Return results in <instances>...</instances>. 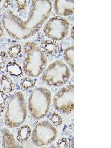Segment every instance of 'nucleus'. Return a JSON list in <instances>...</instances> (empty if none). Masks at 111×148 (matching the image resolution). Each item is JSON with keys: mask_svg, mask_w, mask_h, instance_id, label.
<instances>
[{"mask_svg": "<svg viewBox=\"0 0 111 148\" xmlns=\"http://www.w3.org/2000/svg\"><path fill=\"white\" fill-rule=\"evenodd\" d=\"M2 145H3V147H18L14 136L7 129H3Z\"/></svg>", "mask_w": 111, "mask_h": 148, "instance_id": "nucleus-14", "label": "nucleus"}, {"mask_svg": "<svg viewBox=\"0 0 111 148\" xmlns=\"http://www.w3.org/2000/svg\"><path fill=\"white\" fill-rule=\"evenodd\" d=\"M51 93L45 88H37L30 93L28 109L33 118L41 119L45 117L51 106Z\"/></svg>", "mask_w": 111, "mask_h": 148, "instance_id": "nucleus-4", "label": "nucleus"}, {"mask_svg": "<svg viewBox=\"0 0 111 148\" xmlns=\"http://www.w3.org/2000/svg\"><path fill=\"white\" fill-rule=\"evenodd\" d=\"M0 142H1V138H0Z\"/></svg>", "mask_w": 111, "mask_h": 148, "instance_id": "nucleus-25", "label": "nucleus"}, {"mask_svg": "<svg viewBox=\"0 0 111 148\" xmlns=\"http://www.w3.org/2000/svg\"><path fill=\"white\" fill-rule=\"evenodd\" d=\"M58 147L60 148H64V147H69V142L67 141V138H62L59 139L56 143Z\"/></svg>", "mask_w": 111, "mask_h": 148, "instance_id": "nucleus-22", "label": "nucleus"}, {"mask_svg": "<svg viewBox=\"0 0 111 148\" xmlns=\"http://www.w3.org/2000/svg\"><path fill=\"white\" fill-rule=\"evenodd\" d=\"M27 117L25 102L23 94L16 92L10 97L5 114V122L10 127L20 126Z\"/></svg>", "mask_w": 111, "mask_h": 148, "instance_id": "nucleus-3", "label": "nucleus"}, {"mask_svg": "<svg viewBox=\"0 0 111 148\" xmlns=\"http://www.w3.org/2000/svg\"><path fill=\"white\" fill-rule=\"evenodd\" d=\"M50 120L53 124V125H56V126H59V125L62 124V117L59 114L56 113H52L51 115Z\"/></svg>", "mask_w": 111, "mask_h": 148, "instance_id": "nucleus-19", "label": "nucleus"}, {"mask_svg": "<svg viewBox=\"0 0 111 148\" xmlns=\"http://www.w3.org/2000/svg\"><path fill=\"white\" fill-rule=\"evenodd\" d=\"M31 135V128L28 125H24L19 127L17 132L16 139L18 142L24 143L27 141Z\"/></svg>", "mask_w": 111, "mask_h": 148, "instance_id": "nucleus-12", "label": "nucleus"}, {"mask_svg": "<svg viewBox=\"0 0 111 148\" xmlns=\"http://www.w3.org/2000/svg\"><path fill=\"white\" fill-rule=\"evenodd\" d=\"M70 76L71 73L67 64L62 60H58L43 72L42 80L49 86L59 87L68 81Z\"/></svg>", "mask_w": 111, "mask_h": 148, "instance_id": "nucleus-5", "label": "nucleus"}, {"mask_svg": "<svg viewBox=\"0 0 111 148\" xmlns=\"http://www.w3.org/2000/svg\"><path fill=\"white\" fill-rule=\"evenodd\" d=\"M8 96L6 93L0 90V113H2L6 107Z\"/></svg>", "mask_w": 111, "mask_h": 148, "instance_id": "nucleus-18", "label": "nucleus"}, {"mask_svg": "<svg viewBox=\"0 0 111 148\" xmlns=\"http://www.w3.org/2000/svg\"><path fill=\"white\" fill-rule=\"evenodd\" d=\"M22 52V47L20 45L14 44L8 48V55L10 58H16Z\"/></svg>", "mask_w": 111, "mask_h": 148, "instance_id": "nucleus-17", "label": "nucleus"}, {"mask_svg": "<svg viewBox=\"0 0 111 148\" xmlns=\"http://www.w3.org/2000/svg\"><path fill=\"white\" fill-rule=\"evenodd\" d=\"M56 14L63 16H68L73 14L74 1L73 0H56L54 2Z\"/></svg>", "mask_w": 111, "mask_h": 148, "instance_id": "nucleus-9", "label": "nucleus"}, {"mask_svg": "<svg viewBox=\"0 0 111 148\" xmlns=\"http://www.w3.org/2000/svg\"><path fill=\"white\" fill-rule=\"evenodd\" d=\"M53 106L61 113L69 114L74 108V87L70 84L62 88L53 98Z\"/></svg>", "mask_w": 111, "mask_h": 148, "instance_id": "nucleus-8", "label": "nucleus"}, {"mask_svg": "<svg viewBox=\"0 0 111 148\" xmlns=\"http://www.w3.org/2000/svg\"><path fill=\"white\" fill-rule=\"evenodd\" d=\"M57 136V130L53 125L47 121L38 123L34 127L31 134L33 143L38 147L48 145L54 141Z\"/></svg>", "mask_w": 111, "mask_h": 148, "instance_id": "nucleus-6", "label": "nucleus"}, {"mask_svg": "<svg viewBox=\"0 0 111 148\" xmlns=\"http://www.w3.org/2000/svg\"><path fill=\"white\" fill-rule=\"evenodd\" d=\"M41 47L43 52L51 56L56 55L60 51V45L55 41L51 39L43 41L41 43Z\"/></svg>", "mask_w": 111, "mask_h": 148, "instance_id": "nucleus-10", "label": "nucleus"}, {"mask_svg": "<svg viewBox=\"0 0 111 148\" xmlns=\"http://www.w3.org/2000/svg\"><path fill=\"white\" fill-rule=\"evenodd\" d=\"M3 34H4V30H3V28H2V25H1V22H0V37L2 36Z\"/></svg>", "mask_w": 111, "mask_h": 148, "instance_id": "nucleus-23", "label": "nucleus"}, {"mask_svg": "<svg viewBox=\"0 0 111 148\" xmlns=\"http://www.w3.org/2000/svg\"><path fill=\"white\" fill-rule=\"evenodd\" d=\"M28 1H25V0H22V1H16V6L17 9L18 11H22V10H25L27 8V5H28Z\"/></svg>", "mask_w": 111, "mask_h": 148, "instance_id": "nucleus-21", "label": "nucleus"}, {"mask_svg": "<svg viewBox=\"0 0 111 148\" xmlns=\"http://www.w3.org/2000/svg\"><path fill=\"white\" fill-rule=\"evenodd\" d=\"M0 3H1V0H0Z\"/></svg>", "mask_w": 111, "mask_h": 148, "instance_id": "nucleus-26", "label": "nucleus"}, {"mask_svg": "<svg viewBox=\"0 0 111 148\" xmlns=\"http://www.w3.org/2000/svg\"><path fill=\"white\" fill-rule=\"evenodd\" d=\"M64 59L73 71L74 68V46L71 45L65 49L64 52Z\"/></svg>", "mask_w": 111, "mask_h": 148, "instance_id": "nucleus-15", "label": "nucleus"}, {"mask_svg": "<svg viewBox=\"0 0 111 148\" xmlns=\"http://www.w3.org/2000/svg\"><path fill=\"white\" fill-rule=\"evenodd\" d=\"M26 56L23 62V71L30 77H38L43 73L47 64V58L36 43L28 42L25 45Z\"/></svg>", "mask_w": 111, "mask_h": 148, "instance_id": "nucleus-2", "label": "nucleus"}, {"mask_svg": "<svg viewBox=\"0 0 111 148\" xmlns=\"http://www.w3.org/2000/svg\"><path fill=\"white\" fill-rule=\"evenodd\" d=\"M8 59L7 53L5 51L0 52V70H2L6 64V62Z\"/></svg>", "mask_w": 111, "mask_h": 148, "instance_id": "nucleus-20", "label": "nucleus"}, {"mask_svg": "<svg viewBox=\"0 0 111 148\" xmlns=\"http://www.w3.org/2000/svg\"><path fill=\"white\" fill-rule=\"evenodd\" d=\"M72 39H73V27H72Z\"/></svg>", "mask_w": 111, "mask_h": 148, "instance_id": "nucleus-24", "label": "nucleus"}, {"mask_svg": "<svg viewBox=\"0 0 111 148\" xmlns=\"http://www.w3.org/2000/svg\"><path fill=\"white\" fill-rule=\"evenodd\" d=\"M30 8L25 20L10 10H5L2 16V25L8 34L14 39H27L40 30L47 18L51 10L52 3L49 0L31 1Z\"/></svg>", "mask_w": 111, "mask_h": 148, "instance_id": "nucleus-1", "label": "nucleus"}, {"mask_svg": "<svg viewBox=\"0 0 111 148\" xmlns=\"http://www.w3.org/2000/svg\"><path fill=\"white\" fill-rule=\"evenodd\" d=\"M6 72L10 76L14 77H18L23 73V70L21 66L16 62H10L6 66Z\"/></svg>", "mask_w": 111, "mask_h": 148, "instance_id": "nucleus-13", "label": "nucleus"}, {"mask_svg": "<svg viewBox=\"0 0 111 148\" xmlns=\"http://www.w3.org/2000/svg\"><path fill=\"white\" fill-rule=\"evenodd\" d=\"M14 88L15 85L11 79L5 75L2 76L0 79V90L5 93H9L14 91Z\"/></svg>", "mask_w": 111, "mask_h": 148, "instance_id": "nucleus-11", "label": "nucleus"}, {"mask_svg": "<svg viewBox=\"0 0 111 148\" xmlns=\"http://www.w3.org/2000/svg\"><path fill=\"white\" fill-rule=\"evenodd\" d=\"M20 85L22 90H27L34 88L35 85V80L28 77L23 78L20 82Z\"/></svg>", "mask_w": 111, "mask_h": 148, "instance_id": "nucleus-16", "label": "nucleus"}, {"mask_svg": "<svg viewBox=\"0 0 111 148\" xmlns=\"http://www.w3.org/2000/svg\"><path fill=\"white\" fill-rule=\"evenodd\" d=\"M69 30V22L60 16L50 18L44 27V34L46 37L53 41H61L67 36Z\"/></svg>", "mask_w": 111, "mask_h": 148, "instance_id": "nucleus-7", "label": "nucleus"}]
</instances>
